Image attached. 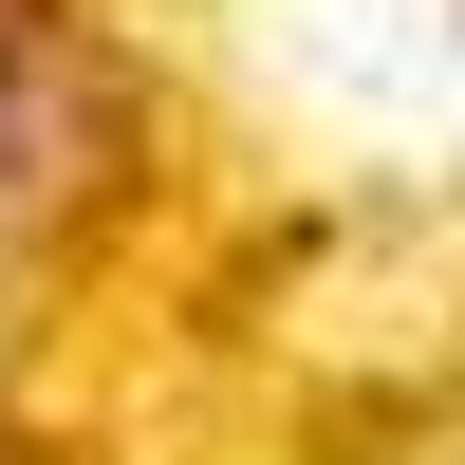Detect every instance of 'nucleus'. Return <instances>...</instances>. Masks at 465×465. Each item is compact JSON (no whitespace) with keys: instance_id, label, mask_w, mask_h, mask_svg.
I'll list each match as a JSON object with an SVG mask.
<instances>
[{"instance_id":"f257e3e1","label":"nucleus","mask_w":465,"mask_h":465,"mask_svg":"<svg viewBox=\"0 0 465 465\" xmlns=\"http://www.w3.org/2000/svg\"><path fill=\"white\" fill-rule=\"evenodd\" d=\"M94 168H112V112H94V74L56 56V19L19 0V19H0V242H37Z\"/></svg>"}]
</instances>
